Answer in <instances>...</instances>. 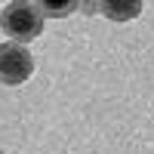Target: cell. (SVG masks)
<instances>
[{
  "instance_id": "cell-1",
  "label": "cell",
  "mask_w": 154,
  "mask_h": 154,
  "mask_svg": "<svg viewBox=\"0 0 154 154\" xmlns=\"http://www.w3.org/2000/svg\"><path fill=\"white\" fill-rule=\"evenodd\" d=\"M0 25H3V31L12 37V43H31L37 34L43 28V16L37 3H25V0H12V3L3 6L0 12Z\"/></svg>"
},
{
  "instance_id": "cell-2",
  "label": "cell",
  "mask_w": 154,
  "mask_h": 154,
  "mask_svg": "<svg viewBox=\"0 0 154 154\" xmlns=\"http://www.w3.org/2000/svg\"><path fill=\"white\" fill-rule=\"evenodd\" d=\"M34 59L22 43H0V83L19 86L31 77Z\"/></svg>"
},
{
  "instance_id": "cell-3",
  "label": "cell",
  "mask_w": 154,
  "mask_h": 154,
  "mask_svg": "<svg viewBox=\"0 0 154 154\" xmlns=\"http://www.w3.org/2000/svg\"><path fill=\"white\" fill-rule=\"evenodd\" d=\"M99 12H105L114 22H126L142 12V0H105V3H99Z\"/></svg>"
},
{
  "instance_id": "cell-4",
  "label": "cell",
  "mask_w": 154,
  "mask_h": 154,
  "mask_svg": "<svg viewBox=\"0 0 154 154\" xmlns=\"http://www.w3.org/2000/svg\"><path fill=\"white\" fill-rule=\"evenodd\" d=\"M37 9H40V16L62 19V16H68L71 9H77V3H74V0H65V3H53V0H43V3H37Z\"/></svg>"
},
{
  "instance_id": "cell-5",
  "label": "cell",
  "mask_w": 154,
  "mask_h": 154,
  "mask_svg": "<svg viewBox=\"0 0 154 154\" xmlns=\"http://www.w3.org/2000/svg\"><path fill=\"white\" fill-rule=\"evenodd\" d=\"M0 154H3V151H0Z\"/></svg>"
}]
</instances>
